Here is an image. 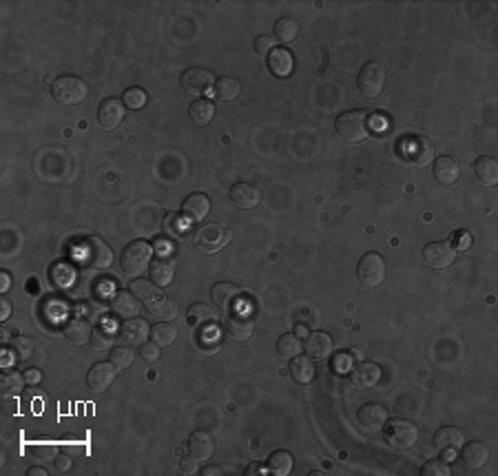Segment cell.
<instances>
[{"instance_id":"32","label":"cell","mask_w":498,"mask_h":476,"mask_svg":"<svg viewBox=\"0 0 498 476\" xmlns=\"http://www.w3.org/2000/svg\"><path fill=\"white\" fill-rule=\"evenodd\" d=\"M474 173L483 187H496L498 184V162L494 157H479L474 162Z\"/></svg>"},{"instance_id":"30","label":"cell","mask_w":498,"mask_h":476,"mask_svg":"<svg viewBox=\"0 0 498 476\" xmlns=\"http://www.w3.org/2000/svg\"><path fill=\"white\" fill-rule=\"evenodd\" d=\"M188 452L200 459V461H206V459H211L213 452H215V441H213V436L209 432H204V430H198V432H193L188 436Z\"/></svg>"},{"instance_id":"13","label":"cell","mask_w":498,"mask_h":476,"mask_svg":"<svg viewBox=\"0 0 498 476\" xmlns=\"http://www.w3.org/2000/svg\"><path fill=\"white\" fill-rule=\"evenodd\" d=\"M115 374H118V370L111 365V361H98V363L91 365V370L87 374V383H89V388L93 390V392L102 395L113 386Z\"/></svg>"},{"instance_id":"37","label":"cell","mask_w":498,"mask_h":476,"mask_svg":"<svg viewBox=\"0 0 498 476\" xmlns=\"http://www.w3.org/2000/svg\"><path fill=\"white\" fill-rule=\"evenodd\" d=\"M151 339H153V344L162 346V348H168V346H173V344H175V339H177V328L171 326L168 322H157V324L151 328Z\"/></svg>"},{"instance_id":"19","label":"cell","mask_w":498,"mask_h":476,"mask_svg":"<svg viewBox=\"0 0 498 476\" xmlns=\"http://www.w3.org/2000/svg\"><path fill=\"white\" fill-rule=\"evenodd\" d=\"M226 333L230 339H235V341H248L255 333V322H252V317L248 312H233L228 317V322H226Z\"/></svg>"},{"instance_id":"39","label":"cell","mask_w":498,"mask_h":476,"mask_svg":"<svg viewBox=\"0 0 498 476\" xmlns=\"http://www.w3.org/2000/svg\"><path fill=\"white\" fill-rule=\"evenodd\" d=\"M129 290L144 303V306H149V303H153L157 297H160V290H157V286L153 282H147V279H133Z\"/></svg>"},{"instance_id":"17","label":"cell","mask_w":498,"mask_h":476,"mask_svg":"<svg viewBox=\"0 0 498 476\" xmlns=\"http://www.w3.org/2000/svg\"><path fill=\"white\" fill-rule=\"evenodd\" d=\"M124 120V102L122 100H115V97H106V100L100 102V109H98V122L100 127L106 129V131H113L122 125Z\"/></svg>"},{"instance_id":"35","label":"cell","mask_w":498,"mask_h":476,"mask_svg":"<svg viewBox=\"0 0 498 476\" xmlns=\"http://www.w3.org/2000/svg\"><path fill=\"white\" fill-rule=\"evenodd\" d=\"M33 352H35V344H33V339L25 337V335H20V337H14L9 341V355L14 361H27L33 357Z\"/></svg>"},{"instance_id":"48","label":"cell","mask_w":498,"mask_h":476,"mask_svg":"<svg viewBox=\"0 0 498 476\" xmlns=\"http://www.w3.org/2000/svg\"><path fill=\"white\" fill-rule=\"evenodd\" d=\"M472 244H474V237H472L469 230H454L449 246H452L454 251H458V253H463V251H469V248H472Z\"/></svg>"},{"instance_id":"11","label":"cell","mask_w":498,"mask_h":476,"mask_svg":"<svg viewBox=\"0 0 498 476\" xmlns=\"http://www.w3.org/2000/svg\"><path fill=\"white\" fill-rule=\"evenodd\" d=\"M211 297H213V301H215V308H217V310L237 312L239 303H241V290H239L235 284H230V282H220V284L213 286Z\"/></svg>"},{"instance_id":"20","label":"cell","mask_w":498,"mask_h":476,"mask_svg":"<svg viewBox=\"0 0 498 476\" xmlns=\"http://www.w3.org/2000/svg\"><path fill=\"white\" fill-rule=\"evenodd\" d=\"M303 348H306V355L312 357V359H328L332 355V350H335V341L332 337L328 335V333H321V331H314L306 337V344H303Z\"/></svg>"},{"instance_id":"8","label":"cell","mask_w":498,"mask_h":476,"mask_svg":"<svg viewBox=\"0 0 498 476\" xmlns=\"http://www.w3.org/2000/svg\"><path fill=\"white\" fill-rule=\"evenodd\" d=\"M385 87V67L379 63V60H372V63H366L359 73V91L366 97H376L381 95Z\"/></svg>"},{"instance_id":"9","label":"cell","mask_w":498,"mask_h":476,"mask_svg":"<svg viewBox=\"0 0 498 476\" xmlns=\"http://www.w3.org/2000/svg\"><path fill=\"white\" fill-rule=\"evenodd\" d=\"M403 155L410 164L415 166H428L434 162L436 157V151H434V144L428 140V138H421V136H410L405 138L403 142Z\"/></svg>"},{"instance_id":"27","label":"cell","mask_w":498,"mask_h":476,"mask_svg":"<svg viewBox=\"0 0 498 476\" xmlns=\"http://www.w3.org/2000/svg\"><path fill=\"white\" fill-rule=\"evenodd\" d=\"M268 69H271L273 76H277V78L290 76L293 69H295L293 54H290L286 47H275L273 51L268 54Z\"/></svg>"},{"instance_id":"51","label":"cell","mask_w":498,"mask_h":476,"mask_svg":"<svg viewBox=\"0 0 498 476\" xmlns=\"http://www.w3.org/2000/svg\"><path fill=\"white\" fill-rule=\"evenodd\" d=\"M140 357L144 359V363H157V361H160V346H157V344L140 346Z\"/></svg>"},{"instance_id":"36","label":"cell","mask_w":498,"mask_h":476,"mask_svg":"<svg viewBox=\"0 0 498 476\" xmlns=\"http://www.w3.org/2000/svg\"><path fill=\"white\" fill-rule=\"evenodd\" d=\"M268 472L275 474V476H288L293 472V457L286 450H275V452L268 457Z\"/></svg>"},{"instance_id":"57","label":"cell","mask_w":498,"mask_h":476,"mask_svg":"<svg viewBox=\"0 0 498 476\" xmlns=\"http://www.w3.org/2000/svg\"><path fill=\"white\" fill-rule=\"evenodd\" d=\"M11 317V301L7 297H3V301H0V319L7 322Z\"/></svg>"},{"instance_id":"16","label":"cell","mask_w":498,"mask_h":476,"mask_svg":"<svg viewBox=\"0 0 498 476\" xmlns=\"http://www.w3.org/2000/svg\"><path fill=\"white\" fill-rule=\"evenodd\" d=\"M423 260L432 268H447L456 260V251L447 241H434L423 248Z\"/></svg>"},{"instance_id":"45","label":"cell","mask_w":498,"mask_h":476,"mask_svg":"<svg viewBox=\"0 0 498 476\" xmlns=\"http://www.w3.org/2000/svg\"><path fill=\"white\" fill-rule=\"evenodd\" d=\"M133 357H136V355H133V350L129 346H115L111 350V357H109V361H111V365L118 372H122L133 363Z\"/></svg>"},{"instance_id":"58","label":"cell","mask_w":498,"mask_h":476,"mask_svg":"<svg viewBox=\"0 0 498 476\" xmlns=\"http://www.w3.org/2000/svg\"><path fill=\"white\" fill-rule=\"evenodd\" d=\"M9 286H11V277H9L7 271H3V273H0V292H7Z\"/></svg>"},{"instance_id":"21","label":"cell","mask_w":498,"mask_h":476,"mask_svg":"<svg viewBox=\"0 0 498 476\" xmlns=\"http://www.w3.org/2000/svg\"><path fill=\"white\" fill-rule=\"evenodd\" d=\"M175 271H177V264L173 257H168V255H162V257H155L151 262V268H149V273H151V282L155 286H168L175 279Z\"/></svg>"},{"instance_id":"5","label":"cell","mask_w":498,"mask_h":476,"mask_svg":"<svg viewBox=\"0 0 498 476\" xmlns=\"http://www.w3.org/2000/svg\"><path fill=\"white\" fill-rule=\"evenodd\" d=\"M230 239H233V230H230L226 224H222V222H209V224H204V226L198 230L195 246H198L202 253H206V255H215V253H220Z\"/></svg>"},{"instance_id":"31","label":"cell","mask_w":498,"mask_h":476,"mask_svg":"<svg viewBox=\"0 0 498 476\" xmlns=\"http://www.w3.org/2000/svg\"><path fill=\"white\" fill-rule=\"evenodd\" d=\"M215 113H217L215 111V102L206 100V97H198V100L188 106V116H191V120L195 122L198 127L211 125V122L215 120Z\"/></svg>"},{"instance_id":"50","label":"cell","mask_w":498,"mask_h":476,"mask_svg":"<svg viewBox=\"0 0 498 476\" xmlns=\"http://www.w3.org/2000/svg\"><path fill=\"white\" fill-rule=\"evenodd\" d=\"M275 45H277L275 35H268V33L257 35V38H255V51H257L259 56H268L275 49Z\"/></svg>"},{"instance_id":"41","label":"cell","mask_w":498,"mask_h":476,"mask_svg":"<svg viewBox=\"0 0 498 476\" xmlns=\"http://www.w3.org/2000/svg\"><path fill=\"white\" fill-rule=\"evenodd\" d=\"M301 350H303L301 339L297 335H293V333L282 335V337H279V341H277V352L282 357H286V359H293V357L301 355Z\"/></svg>"},{"instance_id":"28","label":"cell","mask_w":498,"mask_h":476,"mask_svg":"<svg viewBox=\"0 0 498 476\" xmlns=\"http://www.w3.org/2000/svg\"><path fill=\"white\" fill-rule=\"evenodd\" d=\"M465 443V434L460 432L454 425H445V428L436 430L434 434V445L443 450V452H456Z\"/></svg>"},{"instance_id":"56","label":"cell","mask_w":498,"mask_h":476,"mask_svg":"<svg viewBox=\"0 0 498 476\" xmlns=\"http://www.w3.org/2000/svg\"><path fill=\"white\" fill-rule=\"evenodd\" d=\"M25 379H27V386H40L42 381V372L38 368H29L25 372Z\"/></svg>"},{"instance_id":"53","label":"cell","mask_w":498,"mask_h":476,"mask_svg":"<svg viewBox=\"0 0 498 476\" xmlns=\"http://www.w3.org/2000/svg\"><path fill=\"white\" fill-rule=\"evenodd\" d=\"M54 468H56V472H60V474H67V472H71V468H74V461H71L69 454H58V457L54 459Z\"/></svg>"},{"instance_id":"26","label":"cell","mask_w":498,"mask_h":476,"mask_svg":"<svg viewBox=\"0 0 498 476\" xmlns=\"http://www.w3.org/2000/svg\"><path fill=\"white\" fill-rule=\"evenodd\" d=\"M186 322L193 326V328H200V331H206V328L211 326H217V310L209 303H193L186 312Z\"/></svg>"},{"instance_id":"18","label":"cell","mask_w":498,"mask_h":476,"mask_svg":"<svg viewBox=\"0 0 498 476\" xmlns=\"http://www.w3.org/2000/svg\"><path fill=\"white\" fill-rule=\"evenodd\" d=\"M230 202H233L237 209L250 211L255 206H259L262 202V193L255 184H248V182H237L230 189Z\"/></svg>"},{"instance_id":"2","label":"cell","mask_w":498,"mask_h":476,"mask_svg":"<svg viewBox=\"0 0 498 476\" xmlns=\"http://www.w3.org/2000/svg\"><path fill=\"white\" fill-rule=\"evenodd\" d=\"M153 255H151V246L144 239H136L127 244V248L122 251V257H120V266L122 271L131 277L144 275L151 268Z\"/></svg>"},{"instance_id":"61","label":"cell","mask_w":498,"mask_h":476,"mask_svg":"<svg viewBox=\"0 0 498 476\" xmlns=\"http://www.w3.org/2000/svg\"><path fill=\"white\" fill-rule=\"evenodd\" d=\"M306 333H308L306 328H303V326H297V337H299V335H306Z\"/></svg>"},{"instance_id":"55","label":"cell","mask_w":498,"mask_h":476,"mask_svg":"<svg viewBox=\"0 0 498 476\" xmlns=\"http://www.w3.org/2000/svg\"><path fill=\"white\" fill-rule=\"evenodd\" d=\"M244 474L246 476H266L268 474V466H264V463H250Z\"/></svg>"},{"instance_id":"42","label":"cell","mask_w":498,"mask_h":476,"mask_svg":"<svg viewBox=\"0 0 498 476\" xmlns=\"http://www.w3.org/2000/svg\"><path fill=\"white\" fill-rule=\"evenodd\" d=\"M149 312L153 315V317H157V319L160 322H168V319H173L175 317V312H177V308H175V301H171L168 297H157L153 303H149Z\"/></svg>"},{"instance_id":"25","label":"cell","mask_w":498,"mask_h":476,"mask_svg":"<svg viewBox=\"0 0 498 476\" xmlns=\"http://www.w3.org/2000/svg\"><path fill=\"white\" fill-rule=\"evenodd\" d=\"M460 450H463V452H460V461H463V466L469 470H481L485 463L490 461V447L481 441L463 443Z\"/></svg>"},{"instance_id":"6","label":"cell","mask_w":498,"mask_h":476,"mask_svg":"<svg viewBox=\"0 0 498 476\" xmlns=\"http://www.w3.org/2000/svg\"><path fill=\"white\" fill-rule=\"evenodd\" d=\"M80 255L91 268H95V271H106V268H111V264H113V251L100 237L84 239L80 244Z\"/></svg>"},{"instance_id":"3","label":"cell","mask_w":498,"mask_h":476,"mask_svg":"<svg viewBox=\"0 0 498 476\" xmlns=\"http://www.w3.org/2000/svg\"><path fill=\"white\" fill-rule=\"evenodd\" d=\"M383 436L387 445L392 450H399V452H405V450L415 447L419 441V428L408 419H392L383 425Z\"/></svg>"},{"instance_id":"33","label":"cell","mask_w":498,"mask_h":476,"mask_svg":"<svg viewBox=\"0 0 498 476\" xmlns=\"http://www.w3.org/2000/svg\"><path fill=\"white\" fill-rule=\"evenodd\" d=\"M91 324L87 319H82V317H74V319H69L65 324V335L69 341H74V344L82 346V344H87V341L91 339Z\"/></svg>"},{"instance_id":"34","label":"cell","mask_w":498,"mask_h":476,"mask_svg":"<svg viewBox=\"0 0 498 476\" xmlns=\"http://www.w3.org/2000/svg\"><path fill=\"white\" fill-rule=\"evenodd\" d=\"M27 386L25 374H20L18 370H5L0 376V388H3L5 397H18L22 395V390Z\"/></svg>"},{"instance_id":"24","label":"cell","mask_w":498,"mask_h":476,"mask_svg":"<svg viewBox=\"0 0 498 476\" xmlns=\"http://www.w3.org/2000/svg\"><path fill=\"white\" fill-rule=\"evenodd\" d=\"M432 170H434L436 182H441V184H445V187H452L454 182L458 180V175H460V166H458V162L454 160L452 155L434 157Z\"/></svg>"},{"instance_id":"1","label":"cell","mask_w":498,"mask_h":476,"mask_svg":"<svg viewBox=\"0 0 498 476\" xmlns=\"http://www.w3.org/2000/svg\"><path fill=\"white\" fill-rule=\"evenodd\" d=\"M51 95L65 106H78L89 97V84L78 76H60L51 84Z\"/></svg>"},{"instance_id":"22","label":"cell","mask_w":498,"mask_h":476,"mask_svg":"<svg viewBox=\"0 0 498 476\" xmlns=\"http://www.w3.org/2000/svg\"><path fill=\"white\" fill-rule=\"evenodd\" d=\"M182 213H184V217L188 219V224L204 222L211 213V200L206 198L204 193H193L184 200V204H182Z\"/></svg>"},{"instance_id":"43","label":"cell","mask_w":498,"mask_h":476,"mask_svg":"<svg viewBox=\"0 0 498 476\" xmlns=\"http://www.w3.org/2000/svg\"><path fill=\"white\" fill-rule=\"evenodd\" d=\"M51 282H54V286H58V288H69L71 284L76 282L74 268H71L69 264H56V266L51 268Z\"/></svg>"},{"instance_id":"44","label":"cell","mask_w":498,"mask_h":476,"mask_svg":"<svg viewBox=\"0 0 498 476\" xmlns=\"http://www.w3.org/2000/svg\"><path fill=\"white\" fill-rule=\"evenodd\" d=\"M113 339H115V333L111 328L98 326V328H93V333H91V346L95 350H109L113 346Z\"/></svg>"},{"instance_id":"7","label":"cell","mask_w":498,"mask_h":476,"mask_svg":"<svg viewBox=\"0 0 498 476\" xmlns=\"http://www.w3.org/2000/svg\"><path fill=\"white\" fill-rule=\"evenodd\" d=\"M385 262L379 253H366L361 257L359 266H357V275H359V282L368 288H376L383 284L385 279Z\"/></svg>"},{"instance_id":"49","label":"cell","mask_w":498,"mask_h":476,"mask_svg":"<svg viewBox=\"0 0 498 476\" xmlns=\"http://www.w3.org/2000/svg\"><path fill=\"white\" fill-rule=\"evenodd\" d=\"M186 224H188V222H182V217H179L177 213H168V215H166V222H164V228H166L168 235L179 237V235H184Z\"/></svg>"},{"instance_id":"23","label":"cell","mask_w":498,"mask_h":476,"mask_svg":"<svg viewBox=\"0 0 498 476\" xmlns=\"http://www.w3.org/2000/svg\"><path fill=\"white\" fill-rule=\"evenodd\" d=\"M140 299L133 295V292L129 290H120L113 295V301H111V310L115 317H120V319H133V317H138L140 315Z\"/></svg>"},{"instance_id":"59","label":"cell","mask_w":498,"mask_h":476,"mask_svg":"<svg viewBox=\"0 0 498 476\" xmlns=\"http://www.w3.org/2000/svg\"><path fill=\"white\" fill-rule=\"evenodd\" d=\"M27 476H47V470H42V468H29Z\"/></svg>"},{"instance_id":"14","label":"cell","mask_w":498,"mask_h":476,"mask_svg":"<svg viewBox=\"0 0 498 476\" xmlns=\"http://www.w3.org/2000/svg\"><path fill=\"white\" fill-rule=\"evenodd\" d=\"M213 73L202 67H191L182 73V87L193 95H204L213 87Z\"/></svg>"},{"instance_id":"29","label":"cell","mask_w":498,"mask_h":476,"mask_svg":"<svg viewBox=\"0 0 498 476\" xmlns=\"http://www.w3.org/2000/svg\"><path fill=\"white\" fill-rule=\"evenodd\" d=\"M288 372L293 376V381H297L299 386H306L314 379V359L308 355H297L290 361Z\"/></svg>"},{"instance_id":"38","label":"cell","mask_w":498,"mask_h":476,"mask_svg":"<svg viewBox=\"0 0 498 476\" xmlns=\"http://www.w3.org/2000/svg\"><path fill=\"white\" fill-rule=\"evenodd\" d=\"M213 91H215L217 100L230 102V100H235V97L239 95V80H237V78H230V76L217 78V82L213 84Z\"/></svg>"},{"instance_id":"10","label":"cell","mask_w":498,"mask_h":476,"mask_svg":"<svg viewBox=\"0 0 498 476\" xmlns=\"http://www.w3.org/2000/svg\"><path fill=\"white\" fill-rule=\"evenodd\" d=\"M381 376H383L381 365L372 363V361H361L357 365H352V370H350V381L355 383L359 390L376 388L381 383Z\"/></svg>"},{"instance_id":"12","label":"cell","mask_w":498,"mask_h":476,"mask_svg":"<svg viewBox=\"0 0 498 476\" xmlns=\"http://www.w3.org/2000/svg\"><path fill=\"white\" fill-rule=\"evenodd\" d=\"M118 335L127 346H138L140 348V346L147 344V339L151 337V326L144 319H140V317H133V319L122 322V326L118 328Z\"/></svg>"},{"instance_id":"60","label":"cell","mask_w":498,"mask_h":476,"mask_svg":"<svg viewBox=\"0 0 498 476\" xmlns=\"http://www.w3.org/2000/svg\"><path fill=\"white\" fill-rule=\"evenodd\" d=\"M202 474H204V476H213V474H222V470H220V468H213V466H211V468L202 470Z\"/></svg>"},{"instance_id":"46","label":"cell","mask_w":498,"mask_h":476,"mask_svg":"<svg viewBox=\"0 0 498 476\" xmlns=\"http://www.w3.org/2000/svg\"><path fill=\"white\" fill-rule=\"evenodd\" d=\"M147 91L140 89V87H129L124 93H122V102L127 109H131V111H138V109H142L144 104H147Z\"/></svg>"},{"instance_id":"15","label":"cell","mask_w":498,"mask_h":476,"mask_svg":"<svg viewBox=\"0 0 498 476\" xmlns=\"http://www.w3.org/2000/svg\"><path fill=\"white\" fill-rule=\"evenodd\" d=\"M357 419H359L363 430L379 432L387 423V419H390V412H387V408H383L381 404H366V406L359 408Z\"/></svg>"},{"instance_id":"52","label":"cell","mask_w":498,"mask_h":476,"mask_svg":"<svg viewBox=\"0 0 498 476\" xmlns=\"http://www.w3.org/2000/svg\"><path fill=\"white\" fill-rule=\"evenodd\" d=\"M198 463H200V459H195L193 454H191V457H184V459L179 461V472H182V474H186V476L198 474V470H200Z\"/></svg>"},{"instance_id":"4","label":"cell","mask_w":498,"mask_h":476,"mask_svg":"<svg viewBox=\"0 0 498 476\" xmlns=\"http://www.w3.org/2000/svg\"><path fill=\"white\" fill-rule=\"evenodd\" d=\"M335 129L339 133V138L344 142H350V144H357V142H363L368 136V113L366 111H346L337 118L335 122Z\"/></svg>"},{"instance_id":"54","label":"cell","mask_w":498,"mask_h":476,"mask_svg":"<svg viewBox=\"0 0 498 476\" xmlns=\"http://www.w3.org/2000/svg\"><path fill=\"white\" fill-rule=\"evenodd\" d=\"M84 315H87L91 322H95V319H102V317H104V308H102V303H95V301L87 303V306H84Z\"/></svg>"},{"instance_id":"47","label":"cell","mask_w":498,"mask_h":476,"mask_svg":"<svg viewBox=\"0 0 498 476\" xmlns=\"http://www.w3.org/2000/svg\"><path fill=\"white\" fill-rule=\"evenodd\" d=\"M421 474H423V476H449V474H452V470H449V466H447L445 459H430V461L423 466Z\"/></svg>"},{"instance_id":"40","label":"cell","mask_w":498,"mask_h":476,"mask_svg":"<svg viewBox=\"0 0 498 476\" xmlns=\"http://www.w3.org/2000/svg\"><path fill=\"white\" fill-rule=\"evenodd\" d=\"M299 35V22L295 18H279L275 22V40L290 45Z\"/></svg>"}]
</instances>
